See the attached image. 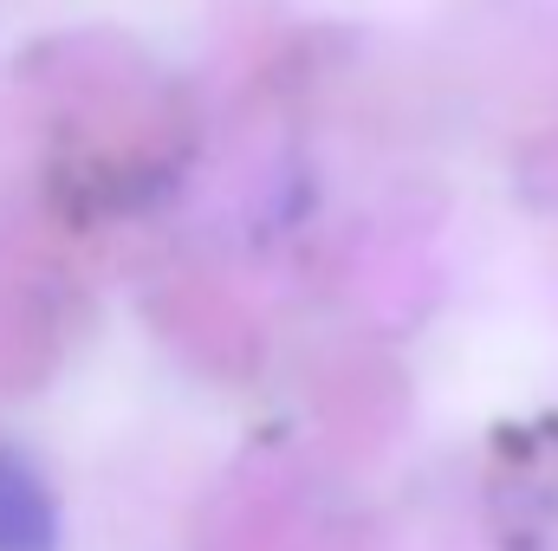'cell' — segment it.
I'll list each match as a JSON object with an SVG mask.
<instances>
[{"instance_id":"1","label":"cell","mask_w":558,"mask_h":551,"mask_svg":"<svg viewBox=\"0 0 558 551\" xmlns=\"http://www.w3.org/2000/svg\"><path fill=\"white\" fill-rule=\"evenodd\" d=\"M0 551H59V500L13 448H0Z\"/></svg>"}]
</instances>
